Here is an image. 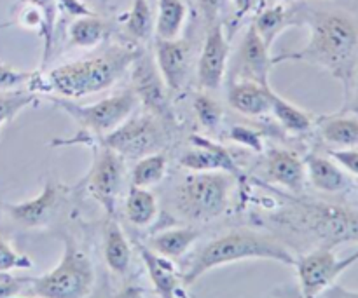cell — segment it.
<instances>
[{
  "label": "cell",
  "mask_w": 358,
  "mask_h": 298,
  "mask_svg": "<svg viewBox=\"0 0 358 298\" xmlns=\"http://www.w3.org/2000/svg\"><path fill=\"white\" fill-rule=\"evenodd\" d=\"M318 135L332 150L355 149L358 147V115L350 110L324 115L315 122Z\"/></svg>",
  "instance_id": "21"
},
{
  "label": "cell",
  "mask_w": 358,
  "mask_h": 298,
  "mask_svg": "<svg viewBox=\"0 0 358 298\" xmlns=\"http://www.w3.org/2000/svg\"><path fill=\"white\" fill-rule=\"evenodd\" d=\"M185 2H187V3H191V0H185Z\"/></svg>",
  "instance_id": "46"
},
{
  "label": "cell",
  "mask_w": 358,
  "mask_h": 298,
  "mask_svg": "<svg viewBox=\"0 0 358 298\" xmlns=\"http://www.w3.org/2000/svg\"><path fill=\"white\" fill-rule=\"evenodd\" d=\"M59 201H62V187L52 180H48L41 194L28 201L6 204V211L16 225L23 229H38L52 218Z\"/></svg>",
  "instance_id": "15"
},
{
  "label": "cell",
  "mask_w": 358,
  "mask_h": 298,
  "mask_svg": "<svg viewBox=\"0 0 358 298\" xmlns=\"http://www.w3.org/2000/svg\"><path fill=\"white\" fill-rule=\"evenodd\" d=\"M199 232L194 227H177V229L161 230V232L154 234L149 239L147 246L152 251H156L161 257H166L170 260H177L182 258L192 244L198 241Z\"/></svg>",
  "instance_id": "24"
},
{
  "label": "cell",
  "mask_w": 358,
  "mask_h": 298,
  "mask_svg": "<svg viewBox=\"0 0 358 298\" xmlns=\"http://www.w3.org/2000/svg\"><path fill=\"white\" fill-rule=\"evenodd\" d=\"M299 24L310 28V38L299 51L273 56L276 63L304 61L320 66L343 84L345 103L358 73V21L338 9H297Z\"/></svg>",
  "instance_id": "1"
},
{
  "label": "cell",
  "mask_w": 358,
  "mask_h": 298,
  "mask_svg": "<svg viewBox=\"0 0 358 298\" xmlns=\"http://www.w3.org/2000/svg\"><path fill=\"white\" fill-rule=\"evenodd\" d=\"M276 2H280V3H292V2H297V0H276Z\"/></svg>",
  "instance_id": "43"
},
{
  "label": "cell",
  "mask_w": 358,
  "mask_h": 298,
  "mask_svg": "<svg viewBox=\"0 0 358 298\" xmlns=\"http://www.w3.org/2000/svg\"><path fill=\"white\" fill-rule=\"evenodd\" d=\"M264 174L269 181L297 195L303 194L308 180L304 161L287 149H271L266 154Z\"/></svg>",
  "instance_id": "17"
},
{
  "label": "cell",
  "mask_w": 358,
  "mask_h": 298,
  "mask_svg": "<svg viewBox=\"0 0 358 298\" xmlns=\"http://www.w3.org/2000/svg\"><path fill=\"white\" fill-rule=\"evenodd\" d=\"M229 40L220 21L208 24L205 44L198 58V84L205 91H217L222 86L226 75L227 63H229Z\"/></svg>",
  "instance_id": "13"
},
{
  "label": "cell",
  "mask_w": 358,
  "mask_h": 298,
  "mask_svg": "<svg viewBox=\"0 0 358 298\" xmlns=\"http://www.w3.org/2000/svg\"><path fill=\"white\" fill-rule=\"evenodd\" d=\"M168 159L164 154L154 152L149 156L136 161L135 167L131 171V185L135 187L150 188L159 184L166 174Z\"/></svg>",
  "instance_id": "30"
},
{
  "label": "cell",
  "mask_w": 358,
  "mask_h": 298,
  "mask_svg": "<svg viewBox=\"0 0 358 298\" xmlns=\"http://www.w3.org/2000/svg\"><path fill=\"white\" fill-rule=\"evenodd\" d=\"M34 262L27 255L14 250L3 237H0V274H9L16 269H31Z\"/></svg>",
  "instance_id": "34"
},
{
  "label": "cell",
  "mask_w": 358,
  "mask_h": 298,
  "mask_svg": "<svg viewBox=\"0 0 358 298\" xmlns=\"http://www.w3.org/2000/svg\"><path fill=\"white\" fill-rule=\"evenodd\" d=\"M108 23L96 14L77 16L69 27V44L73 47L91 49L100 45L108 35Z\"/></svg>",
  "instance_id": "26"
},
{
  "label": "cell",
  "mask_w": 358,
  "mask_h": 298,
  "mask_svg": "<svg viewBox=\"0 0 358 298\" xmlns=\"http://www.w3.org/2000/svg\"><path fill=\"white\" fill-rule=\"evenodd\" d=\"M126 35L135 42L149 40L154 33V13L149 0H133L128 13L122 16Z\"/></svg>",
  "instance_id": "29"
},
{
  "label": "cell",
  "mask_w": 358,
  "mask_h": 298,
  "mask_svg": "<svg viewBox=\"0 0 358 298\" xmlns=\"http://www.w3.org/2000/svg\"><path fill=\"white\" fill-rule=\"evenodd\" d=\"M358 262V250L345 258H338L334 248L318 246L310 253L296 258V274L301 297L318 298Z\"/></svg>",
  "instance_id": "8"
},
{
  "label": "cell",
  "mask_w": 358,
  "mask_h": 298,
  "mask_svg": "<svg viewBox=\"0 0 358 298\" xmlns=\"http://www.w3.org/2000/svg\"><path fill=\"white\" fill-rule=\"evenodd\" d=\"M94 286V269L90 257L66 239L58 264L38 278H30L28 290L38 298H87Z\"/></svg>",
  "instance_id": "6"
},
{
  "label": "cell",
  "mask_w": 358,
  "mask_h": 298,
  "mask_svg": "<svg viewBox=\"0 0 358 298\" xmlns=\"http://www.w3.org/2000/svg\"><path fill=\"white\" fill-rule=\"evenodd\" d=\"M103 257L107 267L117 276H124L131 267V246L114 218L108 220L107 227H105Z\"/></svg>",
  "instance_id": "23"
},
{
  "label": "cell",
  "mask_w": 358,
  "mask_h": 298,
  "mask_svg": "<svg viewBox=\"0 0 358 298\" xmlns=\"http://www.w3.org/2000/svg\"><path fill=\"white\" fill-rule=\"evenodd\" d=\"M192 149L182 154L180 166L189 170L191 173H199V171H222L234 177V180L241 181L243 174L238 167L236 161L231 156L226 147L205 138V136H192Z\"/></svg>",
  "instance_id": "14"
},
{
  "label": "cell",
  "mask_w": 358,
  "mask_h": 298,
  "mask_svg": "<svg viewBox=\"0 0 358 298\" xmlns=\"http://www.w3.org/2000/svg\"><path fill=\"white\" fill-rule=\"evenodd\" d=\"M259 0H233L234 6V23H240L245 16L252 13L257 7Z\"/></svg>",
  "instance_id": "40"
},
{
  "label": "cell",
  "mask_w": 358,
  "mask_h": 298,
  "mask_svg": "<svg viewBox=\"0 0 358 298\" xmlns=\"http://www.w3.org/2000/svg\"><path fill=\"white\" fill-rule=\"evenodd\" d=\"M229 140L240 145L248 147L254 152H262V136L255 129L247 128V126H234L229 131Z\"/></svg>",
  "instance_id": "35"
},
{
  "label": "cell",
  "mask_w": 358,
  "mask_h": 298,
  "mask_svg": "<svg viewBox=\"0 0 358 298\" xmlns=\"http://www.w3.org/2000/svg\"><path fill=\"white\" fill-rule=\"evenodd\" d=\"M122 180H124V159L114 150L101 147L86 177V187L91 198L105 209L110 218L115 216Z\"/></svg>",
  "instance_id": "10"
},
{
  "label": "cell",
  "mask_w": 358,
  "mask_h": 298,
  "mask_svg": "<svg viewBox=\"0 0 358 298\" xmlns=\"http://www.w3.org/2000/svg\"><path fill=\"white\" fill-rule=\"evenodd\" d=\"M271 114L275 115L280 126L292 135H304V133L311 131L315 128V122H317L313 114L290 103L289 100L276 94L275 91L271 94Z\"/></svg>",
  "instance_id": "27"
},
{
  "label": "cell",
  "mask_w": 358,
  "mask_h": 298,
  "mask_svg": "<svg viewBox=\"0 0 358 298\" xmlns=\"http://www.w3.org/2000/svg\"><path fill=\"white\" fill-rule=\"evenodd\" d=\"M34 73L21 72V70L13 68L10 65L0 63V91L16 89V87L23 86V84L30 82Z\"/></svg>",
  "instance_id": "36"
},
{
  "label": "cell",
  "mask_w": 358,
  "mask_h": 298,
  "mask_svg": "<svg viewBox=\"0 0 358 298\" xmlns=\"http://www.w3.org/2000/svg\"><path fill=\"white\" fill-rule=\"evenodd\" d=\"M296 258L276 237L255 230H233L205 244L191 260L182 281L191 286L213 269L243 260H271L294 267Z\"/></svg>",
  "instance_id": "3"
},
{
  "label": "cell",
  "mask_w": 358,
  "mask_h": 298,
  "mask_svg": "<svg viewBox=\"0 0 358 298\" xmlns=\"http://www.w3.org/2000/svg\"><path fill=\"white\" fill-rule=\"evenodd\" d=\"M140 54L142 51L135 47L112 45L96 56L52 68L42 80V89L51 91L65 100H80L98 94L114 86Z\"/></svg>",
  "instance_id": "2"
},
{
  "label": "cell",
  "mask_w": 358,
  "mask_h": 298,
  "mask_svg": "<svg viewBox=\"0 0 358 298\" xmlns=\"http://www.w3.org/2000/svg\"><path fill=\"white\" fill-rule=\"evenodd\" d=\"M124 213L135 227H149L157 216V199L149 188L131 185L126 194Z\"/></svg>",
  "instance_id": "28"
},
{
  "label": "cell",
  "mask_w": 358,
  "mask_h": 298,
  "mask_svg": "<svg viewBox=\"0 0 358 298\" xmlns=\"http://www.w3.org/2000/svg\"><path fill=\"white\" fill-rule=\"evenodd\" d=\"M136 248L157 295L161 298H187L184 292V281L178 278L173 260L161 257L142 243H136Z\"/></svg>",
  "instance_id": "18"
},
{
  "label": "cell",
  "mask_w": 358,
  "mask_h": 298,
  "mask_svg": "<svg viewBox=\"0 0 358 298\" xmlns=\"http://www.w3.org/2000/svg\"><path fill=\"white\" fill-rule=\"evenodd\" d=\"M101 145L114 150L122 159H142L159 152L164 143L163 129L152 115L128 117L119 128L101 138Z\"/></svg>",
  "instance_id": "9"
},
{
  "label": "cell",
  "mask_w": 358,
  "mask_h": 298,
  "mask_svg": "<svg viewBox=\"0 0 358 298\" xmlns=\"http://www.w3.org/2000/svg\"><path fill=\"white\" fill-rule=\"evenodd\" d=\"M59 7L65 9L70 16H87V14H93V10L90 9L84 0H59Z\"/></svg>",
  "instance_id": "39"
},
{
  "label": "cell",
  "mask_w": 358,
  "mask_h": 298,
  "mask_svg": "<svg viewBox=\"0 0 358 298\" xmlns=\"http://www.w3.org/2000/svg\"><path fill=\"white\" fill-rule=\"evenodd\" d=\"M275 66L271 49L264 44L254 24L245 31L238 51L234 54L233 68H231V82L236 80H250V82L269 86V73Z\"/></svg>",
  "instance_id": "12"
},
{
  "label": "cell",
  "mask_w": 358,
  "mask_h": 298,
  "mask_svg": "<svg viewBox=\"0 0 358 298\" xmlns=\"http://www.w3.org/2000/svg\"><path fill=\"white\" fill-rule=\"evenodd\" d=\"M24 6H30L41 13L42 20H44V31H42V38H44V59L42 63L49 61V56L52 52V38H55V24L56 16H58L59 0H21Z\"/></svg>",
  "instance_id": "32"
},
{
  "label": "cell",
  "mask_w": 358,
  "mask_h": 298,
  "mask_svg": "<svg viewBox=\"0 0 358 298\" xmlns=\"http://www.w3.org/2000/svg\"><path fill=\"white\" fill-rule=\"evenodd\" d=\"M9 298H27V297H20V295H16V297H9Z\"/></svg>",
  "instance_id": "44"
},
{
  "label": "cell",
  "mask_w": 358,
  "mask_h": 298,
  "mask_svg": "<svg viewBox=\"0 0 358 298\" xmlns=\"http://www.w3.org/2000/svg\"><path fill=\"white\" fill-rule=\"evenodd\" d=\"M343 110H350V112H353V114L358 115V73H357V79H355V86H353L352 94H350V100L346 101Z\"/></svg>",
  "instance_id": "42"
},
{
  "label": "cell",
  "mask_w": 358,
  "mask_h": 298,
  "mask_svg": "<svg viewBox=\"0 0 358 298\" xmlns=\"http://www.w3.org/2000/svg\"><path fill=\"white\" fill-rule=\"evenodd\" d=\"M329 156H331L346 173L358 178V147H355V149L331 150Z\"/></svg>",
  "instance_id": "37"
},
{
  "label": "cell",
  "mask_w": 358,
  "mask_h": 298,
  "mask_svg": "<svg viewBox=\"0 0 358 298\" xmlns=\"http://www.w3.org/2000/svg\"><path fill=\"white\" fill-rule=\"evenodd\" d=\"M304 167L310 184L324 194H341L352 185L346 171L331 159V156L325 157L317 152L308 154L304 157Z\"/></svg>",
  "instance_id": "19"
},
{
  "label": "cell",
  "mask_w": 358,
  "mask_h": 298,
  "mask_svg": "<svg viewBox=\"0 0 358 298\" xmlns=\"http://www.w3.org/2000/svg\"><path fill=\"white\" fill-rule=\"evenodd\" d=\"M154 61L170 91H180L185 86L191 68V47L182 38L161 40L156 38Z\"/></svg>",
  "instance_id": "16"
},
{
  "label": "cell",
  "mask_w": 358,
  "mask_h": 298,
  "mask_svg": "<svg viewBox=\"0 0 358 298\" xmlns=\"http://www.w3.org/2000/svg\"><path fill=\"white\" fill-rule=\"evenodd\" d=\"M325 298H358V292H352V290H346L339 285H332L325 292Z\"/></svg>",
  "instance_id": "41"
},
{
  "label": "cell",
  "mask_w": 358,
  "mask_h": 298,
  "mask_svg": "<svg viewBox=\"0 0 358 298\" xmlns=\"http://www.w3.org/2000/svg\"><path fill=\"white\" fill-rule=\"evenodd\" d=\"M194 2L198 9L201 10L203 16H205V20L208 21V24H212L220 21V16L226 10L229 0H194Z\"/></svg>",
  "instance_id": "38"
},
{
  "label": "cell",
  "mask_w": 358,
  "mask_h": 298,
  "mask_svg": "<svg viewBox=\"0 0 358 298\" xmlns=\"http://www.w3.org/2000/svg\"><path fill=\"white\" fill-rule=\"evenodd\" d=\"M52 101L63 112H66L83 128V131H87L93 136H100V138L107 136L108 133L119 128L126 119L131 117L136 103H138L131 89L112 94V96L91 105H79L73 100H65V98H52Z\"/></svg>",
  "instance_id": "7"
},
{
  "label": "cell",
  "mask_w": 358,
  "mask_h": 298,
  "mask_svg": "<svg viewBox=\"0 0 358 298\" xmlns=\"http://www.w3.org/2000/svg\"><path fill=\"white\" fill-rule=\"evenodd\" d=\"M271 86H262L250 80H236L229 84L227 101L240 114L259 117L271 114Z\"/></svg>",
  "instance_id": "20"
},
{
  "label": "cell",
  "mask_w": 358,
  "mask_h": 298,
  "mask_svg": "<svg viewBox=\"0 0 358 298\" xmlns=\"http://www.w3.org/2000/svg\"><path fill=\"white\" fill-rule=\"evenodd\" d=\"M255 31L259 33V37L264 40V44L269 49L273 47L276 38L290 27H296L299 24V16H297V9L292 7H287L285 3H275V6H269L266 9H262L261 13L255 16V20L252 21Z\"/></svg>",
  "instance_id": "22"
},
{
  "label": "cell",
  "mask_w": 358,
  "mask_h": 298,
  "mask_svg": "<svg viewBox=\"0 0 358 298\" xmlns=\"http://www.w3.org/2000/svg\"><path fill=\"white\" fill-rule=\"evenodd\" d=\"M149 2H150V3H156V2H157V0H149Z\"/></svg>",
  "instance_id": "45"
},
{
  "label": "cell",
  "mask_w": 358,
  "mask_h": 298,
  "mask_svg": "<svg viewBox=\"0 0 358 298\" xmlns=\"http://www.w3.org/2000/svg\"><path fill=\"white\" fill-rule=\"evenodd\" d=\"M157 13L154 16V35L161 40L180 38L187 20L189 3L185 0H157Z\"/></svg>",
  "instance_id": "25"
},
{
  "label": "cell",
  "mask_w": 358,
  "mask_h": 298,
  "mask_svg": "<svg viewBox=\"0 0 358 298\" xmlns=\"http://www.w3.org/2000/svg\"><path fill=\"white\" fill-rule=\"evenodd\" d=\"M192 108H194V114L198 117L199 124L206 129H215L217 126L222 121V105L219 101L213 100L212 96H208L206 93H198L192 101Z\"/></svg>",
  "instance_id": "33"
},
{
  "label": "cell",
  "mask_w": 358,
  "mask_h": 298,
  "mask_svg": "<svg viewBox=\"0 0 358 298\" xmlns=\"http://www.w3.org/2000/svg\"><path fill=\"white\" fill-rule=\"evenodd\" d=\"M278 220L294 232L315 241L317 248L358 243V209L320 201H294Z\"/></svg>",
  "instance_id": "4"
},
{
  "label": "cell",
  "mask_w": 358,
  "mask_h": 298,
  "mask_svg": "<svg viewBox=\"0 0 358 298\" xmlns=\"http://www.w3.org/2000/svg\"><path fill=\"white\" fill-rule=\"evenodd\" d=\"M234 181L222 171L187 174L175 191V208L189 222H212L226 213Z\"/></svg>",
  "instance_id": "5"
},
{
  "label": "cell",
  "mask_w": 358,
  "mask_h": 298,
  "mask_svg": "<svg viewBox=\"0 0 358 298\" xmlns=\"http://www.w3.org/2000/svg\"><path fill=\"white\" fill-rule=\"evenodd\" d=\"M131 82L133 93L136 100L152 114V117L163 122H173V110L168 100L166 84L157 70L156 61L145 52L135 59L131 65Z\"/></svg>",
  "instance_id": "11"
},
{
  "label": "cell",
  "mask_w": 358,
  "mask_h": 298,
  "mask_svg": "<svg viewBox=\"0 0 358 298\" xmlns=\"http://www.w3.org/2000/svg\"><path fill=\"white\" fill-rule=\"evenodd\" d=\"M37 103V94L31 89H7L0 91V138L2 129L13 122L17 115Z\"/></svg>",
  "instance_id": "31"
}]
</instances>
